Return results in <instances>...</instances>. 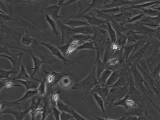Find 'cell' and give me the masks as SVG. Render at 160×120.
Listing matches in <instances>:
<instances>
[{
  "label": "cell",
  "instance_id": "cell-1",
  "mask_svg": "<svg viewBox=\"0 0 160 120\" xmlns=\"http://www.w3.org/2000/svg\"><path fill=\"white\" fill-rule=\"evenodd\" d=\"M98 84L96 67L95 66L94 69L89 75L85 78L82 81L79 83H75L72 87V89L74 90H79L85 93V94H88L90 91L94 89Z\"/></svg>",
  "mask_w": 160,
  "mask_h": 120
},
{
  "label": "cell",
  "instance_id": "cell-2",
  "mask_svg": "<svg viewBox=\"0 0 160 120\" xmlns=\"http://www.w3.org/2000/svg\"><path fill=\"white\" fill-rule=\"evenodd\" d=\"M129 90L128 87H126V85L119 88H112L109 91L107 97L105 99L106 100V103L113 105L115 103L124 98L129 93Z\"/></svg>",
  "mask_w": 160,
  "mask_h": 120
},
{
  "label": "cell",
  "instance_id": "cell-3",
  "mask_svg": "<svg viewBox=\"0 0 160 120\" xmlns=\"http://www.w3.org/2000/svg\"><path fill=\"white\" fill-rule=\"evenodd\" d=\"M22 55L23 53L20 52L17 54H12L9 55L1 54L0 55L1 57L5 58L8 59L12 65V68L10 70L13 74L18 75L20 70V67L22 64Z\"/></svg>",
  "mask_w": 160,
  "mask_h": 120
},
{
  "label": "cell",
  "instance_id": "cell-4",
  "mask_svg": "<svg viewBox=\"0 0 160 120\" xmlns=\"http://www.w3.org/2000/svg\"><path fill=\"white\" fill-rule=\"evenodd\" d=\"M50 70V73L43 70V72L48 74V76L46 78V85H48L49 88H51L55 85H57L61 78L64 76L68 75L64 72H54L51 70Z\"/></svg>",
  "mask_w": 160,
  "mask_h": 120
},
{
  "label": "cell",
  "instance_id": "cell-5",
  "mask_svg": "<svg viewBox=\"0 0 160 120\" xmlns=\"http://www.w3.org/2000/svg\"><path fill=\"white\" fill-rule=\"evenodd\" d=\"M39 43L40 45H42L43 46L46 47L48 50L50 51L51 54L52 55H55L56 57L61 59V60L63 61V63L65 65H67L73 64L74 63L73 61H70L68 59H67L65 56L63 55L62 52L61 51V50H59V48L58 47H56L53 45H52L50 43H48L42 42H39Z\"/></svg>",
  "mask_w": 160,
  "mask_h": 120
},
{
  "label": "cell",
  "instance_id": "cell-6",
  "mask_svg": "<svg viewBox=\"0 0 160 120\" xmlns=\"http://www.w3.org/2000/svg\"><path fill=\"white\" fill-rule=\"evenodd\" d=\"M57 23L61 30V45H64L65 41H67L68 39L70 40V38L74 34H75L74 29V28L70 27L60 21H57Z\"/></svg>",
  "mask_w": 160,
  "mask_h": 120
},
{
  "label": "cell",
  "instance_id": "cell-7",
  "mask_svg": "<svg viewBox=\"0 0 160 120\" xmlns=\"http://www.w3.org/2000/svg\"><path fill=\"white\" fill-rule=\"evenodd\" d=\"M44 97L39 96L37 94L32 98L30 107L31 108L29 114L31 117V120H35V117L36 116V110L42 104Z\"/></svg>",
  "mask_w": 160,
  "mask_h": 120
},
{
  "label": "cell",
  "instance_id": "cell-8",
  "mask_svg": "<svg viewBox=\"0 0 160 120\" xmlns=\"http://www.w3.org/2000/svg\"><path fill=\"white\" fill-rule=\"evenodd\" d=\"M30 110H31L30 107H28L27 109L24 111L18 110L17 109V108L13 109L11 108H7V109L1 111V115L4 114L12 115L16 120H24L27 114L30 112Z\"/></svg>",
  "mask_w": 160,
  "mask_h": 120
},
{
  "label": "cell",
  "instance_id": "cell-9",
  "mask_svg": "<svg viewBox=\"0 0 160 120\" xmlns=\"http://www.w3.org/2000/svg\"><path fill=\"white\" fill-rule=\"evenodd\" d=\"M42 108V113L41 114L42 118L41 120H46L48 115L52 113V106L50 103L49 96H47L46 94L44 96Z\"/></svg>",
  "mask_w": 160,
  "mask_h": 120
},
{
  "label": "cell",
  "instance_id": "cell-10",
  "mask_svg": "<svg viewBox=\"0 0 160 120\" xmlns=\"http://www.w3.org/2000/svg\"><path fill=\"white\" fill-rule=\"evenodd\" d=\"M16 81L19 82L20 83L24 85V87H25L26 91H28L33 90V89L36 90L37 89L41 80L35 78L33 79H28L26 81L17 79L16 80Z\"/></svg>",
  "mask_w": 160,
  "mask_h": 120
},
{
  "label": "cell",
  "instance_id": "cell-11",
  "mask_svg": "<svg viewBox=\"0 0 160 120\" xmlns=\"http://www.w3.org/2000/svg\"><path fill=\"white\" fill-rule=\"evenodd\" d=\"M61 7L57 6V5L51 6V7H47L46 9L45 10L44 13L48 14L53 19L56 20L57 19L63 17V16H61L59 14Z\"/></svg>",
  "mask_w": 160,
  "mask_h": 120
},
{
  "label": "cell",
  "instance_id": "cell-12",
  "mask_svg": "<svg viewBox=\"0 0 160 120\" xmlns=\"http://www.w3.org/2000/svg\"><path fill=\"white\" fill-rule=\"evenodd\" d=\"M109 91H110L109 87H107V86L103 87L98 84L94 89L90 91V93L91 92L97 93V94L101 96L102 98H103L104 100H105V99L107 97V96L109 95Z\"/></svg>",
  "mask_w": 160,
  "mask_h": 120
},
{
  "label": "cell",
  "instance_id": "cell-13",
  "mask_svg": "<svg viewBox=\"0 0 160 120\" xmlns=\"http://www.w3.org/2000/svg\"><path fill=\"white\" fill-rule=\"evenodd\" d=\"M34 77H32L31 75H30L28 74L27 72L26 71L25 67L24 66V64H22L21 67H20V70L18 74L15 78L13 79H11V81H16L17 79H20V80H24L26 81L28 79H34Z\"/></svg>",
  "mask_w": 160,
  "mask_h": 120
},
{
  "label": "cell",
  "instance_id": "cell-14",
  "mask_svg": "<svg viewBox=\"0 0 160 120\" xmlns=\"http://www.w3.org/2000/svg\"><path fill=\"white\" fill-rule=\"evenodd\" d=\"M58 85L63 89L72 88L73 86V79L68 75H67L61 79Z\"/></svg>",
  "mask_w": 160,
  "mask_h": 120
},
{
  "label": "cell",
  "instance_id": "cell-15",
  "mask_svg": "<svg viewBox=\"0 0 160 120\" xmlns=\"http://www.w3.org/2000/svg\"><path fill=\"white\" fill-rule=\"evenodd\" d=\"M30 55L31 56L33 61V67L32 69L33 70V71L31 76L32 77H34V75H35L37 73H39V71L40 70L41 67L43 64V61L40 58H39V57H37L35 55H34L32 54H30Z\"/></svg>",
  "mask_w": 160,
  "mask_h": 120
},
{
  "label": "cell",
  "instance_id": "cell-16",
  "mask_svg": "<svg viewBox=\"0 0 160 120\" xmlns=\"http://www.w3.org/2000/svg\"><path fill=\"white\" fill-rule=\"evenodd\" d=\"M91 94H92L96 103H97L98 105L100 108L102 112L103 113V115L105 118H108L107 117L106 114L105 113V107H104V99L102 98L101 96H99V94H97V93H94V92H91Z\"/></svg>",
  "mask_w": 160,
  "mask_h": 120
},
{
  "label": "cell",
  "instance_id": "cell-17",
  "mask_svg": "<svg viewBox=\"0 0 160 120\" xmlns=\"http://www.w3.org/2000/svg\"><path fill=\"white\" fill-rule=\"evenodd\" d=\"M65 24L72 28L80 27L82 26L89 25L88 23L86 22L74 18L69 20Z\"/></svg>",
  "mask_w": 160,
  "mask_h": 120
},
{
  "label": "cell",
  "instance_id": "cell-18",
  "mask_svg": "<svg viewBox=\"0 0 160 120\" xmlns=\"http://www.w3.org/2000/svg\"><path fill=\"white\" fill-rule=\"evenodd\" d=\"M44 15H45L46 20L48 22V24H49L50 27L51 28L52 31H53V33L55 34L56 36H59V32L57 30V22H56L55 19H53L48 14L44 13Z\"/></svg>",
  "mask_w": 160,
  "mask_h": 120
},
{
  "label": "cell",
  "instance_id": "cell-19",
  "mask_svg": "<svg viewBox=\"0 0 160 120\" xmlns=\"http://www.w3.org/2000/svg\"><path fill=\"white\" fill-rule=\"evenodd\" d=\"M112 73V71L109 70H104L99 78H98V84H99L101 86L104 87L106 86L107 81L109 79V78L110 76V74Z\"/></svg>",
  "mask_w": 160,
  "mask_h": 120
},
{
  "label": "cell",
  "instance_id": "cell-20",
  "mask_svg": "<svg viewBox=\"0 0 160 120\" xmlns=\"http://www.w3.org/2000/svg\"><path fill=\"white\" fill-rule=\"evenodd\" d=\"M91 36L88 34H76L70 38V41H82L87 42L89 41V40L91 39Z\"/></svg>",
  "mask_w": 160,
  "mask_h": 120
},
{
  "label": "cell",
  "instance_id": "cell-21",
  "mask_svg": "<svg viewBox=\"0 0 160 120\" xmlns=\"http://www.w3.org/2000/svg\"><path fill=\"white\" fill-rule=\"evenodd\" d=\"M21 87L22 86L18 84H14L13 82H11L10 79H1L0 81V90L1 91L3 88H9L11 87Z\"/></svg>",
  "mask_w": 160,
  "mask_h": 120
},
{
  "label": "cell",
  "instance_id": "cell-22",
  "mask_svg": "<svg viewBox=\"0 0 160 120\" xmlns=\"http://www.w3.org/2000/svg\"><path fill=\"white\" fill-rule=\"evenodd\" d=\"M46 78H44L41 80L40 85L37 89L38 90V94L39 96L44 97L46 94Z\"/></svg>",
  "mask_w": 160,
  "mask_h": 120
},
{
  "label": "cell",
  "instance_id": "cell-23",
  "mask_svg": "<svg viewBox=\"0 0 160 120\" xmlns=\"http://www.w3.org/2000/svg\"><path fill=\"white\" fill-rule=\"evenodd\" d=\"M96 48L95 46L94 42L92 41H87L83 43L82 45L80 46L77 47L76 51L79 50H85V49H91V50H95Z\"/></svg>",
  "mask_w": 160,
  "mask_h": 120
},
{
  "label": "cell",
  "instance_id": "cell-24",
  "mask_svg": "<svg viewBox=\"0 0 160 120\" xmlns=\"http://www.w3.org/2000/svg\"><path fill=\"white\" fill-rule=\"evenodd\" d=\"M75 34H88L91 33V28L90 27L88 26H82L80 27L74 28Z\"/></svg>",
  "mask_w": 160,
  "mask_h": 120
},
{
  "label": "cell",
  "instance_id": "cell-25",
  "mask_svg": "<svg viewBox=\"0 0 160 120\" xmlns=\"http://www.w3.org/2000/svg\"><path fill=\"white\" fill-rule=\"evenodd\" d=\"M57 107L61 112H65L67 113H70L71 107H70V106L67 104L65 103L61 99H59L57 102Z\"/></svg>",
  "mask_w": 160,
  "mask_h": 120
},
{
  "label": "cell",
  "instance_id": "cell-26",
  "mask_svg": "<svg viewBox=\"0 0 160 120\" xmlns=\"http://www.w3.org/2000/svg\"><path fill=\"white\" fill-rule=\"evenodd\" d=\"M118 79H119V74L116 72L113 73L107 80L106 84V86L109 87V88L112 87L113 85H114V84L116 83V82L118 81Z\"/></svg>",
  "mask_w": 160,
  "mask_h": 120
},
{
  "label": "cell",
  "instance_id": "cell-27",
  "mask_svg": "<svg viewBox=\"0 0 160 120\" xmlns=\"http://www.w3.org/2000/svg\"><path fill=\"white\" fill-rule=\"evenodd\" d=\"M33 39L31 35L25 33L22 36L21 39V42L24 46H28L31 45L33 42Z\"/></svg>",
  "mask_w": 160,
  "mask_h": 120
},
{
  "label": "cell",
  "instance_id": "cell-28",
  "mask_svg": "<svg viewBox=\"0 0 160 120\" xmlns=\"http://www.w3.org/2000/svg\"><path fill=\"white\" fill-rule=\"evenodd\" d=\"M97 61L98 62L97 67L96 68V72H97V77L98 78L99 77L101 73L104 71L105 70V66L103 62H101L99 58V53L97 54Z\"/></svg>",
  "mask_w": 160,
  "mask_h": 120
},
{
  "label": "cell",
  "instance_id": "cell-29",
  "mask_svg": "<svg viewBox=\"0 0 160 120\" xmlns=\"http://www.w3.org/2000/svg\"><path fill=\"white\" fill-rule=\"evenodd\" d=\"M59 93H60V91H58V92H56V93L53 92V93H52L51 96H49L50 103H51L52 106H56L57 107V102L60 99Z\"/></svg>",
  "mask_w": 160,
  "mask_h": 120
},
{
  "label": "cell",
  "instance_id": "cell-30",
  "mask_svg": "<svg viewBox=\"0 0 160 120\" xmlns=\"http://www.w3.org/2000/svg\"><path fill=\"white\" fill-rule=\"evenodd\" d=\"M61 112L56 106H52V114L55 120H61Z\"/></svg>",
  "mask_w": 160,
  "mask_h": 120
},
{
  "label": "cell",
  "instance_id": "cell-31",
  "mask_svg": "<svg viewBox=\"0 0 160 120\" xmlns=\"http://www.w3.org/2000/svg\"><path fill=\"white\" fill-rule=\"evenodd\" d=\"M70 114H72L73 116V118L75 120H87L83 117H82L81 115L76 112L74 109L71 108L70 109Z\"/></svg>",
  "mask_w": 160,
  "mask_h": 120
},
{
  "label": "cell",
  "instance_id": "cell-32",
  "mask_svg": "<svg viewBox=\"0 0 160 120\" xmlns=\"http://www.w3.org/2000/svg\"><path fill=\"white\" fill-rule=\"evenodd\" d=\"M73 118V116L70 113L61 112V120H70Z\"/></svg>",
  "mask_w": 160,
  "mask_h": 120
},
{
  "label": "cell",
  "instance_id": "cell-33",
  "mask_svg": "<svg viewBox=\"0 0 160 120\" xmlns=\"http://www.w3.org/2000/svg\"><path fill=\"white\" fill-rule=\"evenodd\" d=\"M70 46V43L68 42V43H67L66 45H62L61 46H58V48H59V50H61L62 54H63V55L64 56H66V53L67 50H68V48Z\"/></svg>",
  "mask_w": 160,
  "mask_h": 120
},
{
  "label": "cell",
  "instance_id": "cell-34",
  "mask_svg": "<svg viewBox=\"0 0 160 120\" xmlns=\"http://www.w3.org/2000/svg\"><path fill=\"white\" fill-rule=\"evenodd\" d=\"M109 33L110 38H111L112 42L114 43L115 41V34L114 31L112 30V28L111 27V26L109 24Z\"/></svg>",
  "mask_w": 160,
  "mask_h": 120
},
{
  "label": "cell",
  "instance_id": "cell-35",
  "mask_svg": "<svg viewBox=\"0 0 160 120\" xmlns=\"http://www.w3.org/2000/svg\"><path fill=\"white\" fill-rule=\"evenodd\" d=\"M119 63V60L118 58H113L109 60V64L111 65H118V64Z\"/></svg>",
  "mask_w": 160,
  "mask_h": 120
},
{
  "label": "cell",
  "instance_id": "cell-36",
  "mask_svg": "<svg viewBox=\"0 0 160 120\" xmlns=\"http://www.w3.org/2000/svg\"><path fill=\"white\" fill-rule=\"evenodd\" d=\"M92 115L95 118H97L98 120H125V117H123V118H119V119H118V120H111V119H108V118H98V117H96L95 115H94L93 114H92Z\"/></svg>",
  "mask_w": 160,
  "mask_h": 120
}]
</instances>
